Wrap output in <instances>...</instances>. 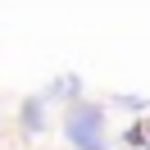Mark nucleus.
<instances>
[{
    "label": "nucleus",
    "instance_id": "1",
    "mask_svg": "<svg viewBox=\"0 0 150 150\" xmlns=\"http://www.w3.org/2000/svg\"><path fill=\"white\" fill-rule=\"evenodd\" d=\"M64 137L73 150H109V141H105V105L73 100L64 114Z\"/></svg>",
    "mask_w": 150,
    "mask_h": 150
},
{
    "label": "nucleus",
    "instance_id": "3",
    "mask_svg": "<svg viewBox=\"0 0 150 150\" xmlns=\"http://www.w3.org/2000/svg\"><path fill=\"white\" fill-rule=\"evenodd\" d=\"M46 127V96H32L23 105V132H41Z\"/></svg>",
    "mask_w": 150,
    "mask_h": 150
},
{
    "label": "nucleus",
    "instance_id": "4",
    "mask_svg": "<svg viewBox=\"0 0 150 150\" xmlns=\"http://www.w3.org/2000/svg\"><path fill=\"white\" fill-rule=\"evenodd\" d=\"M123 109H146V96H118Z\"/></svg>",
    "mask_w": 150,
    "mask_h": 150
},
{
    "label": "nucleus",
    "instance_id": "6",
    "mask_svg": "<svg viewBox=\"0 0 150 150\" xmlns=\"http://www.w3.org/2000/svg\"><path fill=\"white\" fill-rule=\"evenodd\" d=\"M146 137H150V127H146Z\"/></svg>",
    "mask_w": 150,
    "mask_h": 150
},
{
    "label": "nucleus",
    "instance_id": "5",
    "mask_svg": "<svg viewBox=\"0 0 150 150\" xmlns=\"http://www.w3.org/2000/svg\"><path fill=\"white\" fill-rule=\"evenodd\" d=\"M127 141H132V146H150V137H146V127H141V123L127 132Z\"/></svg>",
    "mask_w": 150,
    "mask_h": 150
},
{
    "label": "nucleus",
    "instance_id": "2",
    "mask_svg": "<svg viewBox=\"0 0 150 150\" xmlns=\"http://www.w3.org/2000/svg\"><path fill=\"white\" fill-rule=\"evenodd\" d=\"M77 96H82V77H77V73H68V77H59V82L46 86V105H50V100L64 105V100H77Z\"/></svg>",
    "mask_w": 150,
    "mask_h": 150
},
{
    "label": "nucleus",
    "instance_id": "7",
    "mask_svg": "<svg viewBox=\"0 0 150 150\" xmlns=\"http://www.w3.org/2000/svg\"><path fill=\"white\" fill-rule=\"evenodd\" d=\"M141 150H150V146H141Z\"/></svg>",
    "mask_w": 150,
    "mask_h": 150
}]
</instances>
